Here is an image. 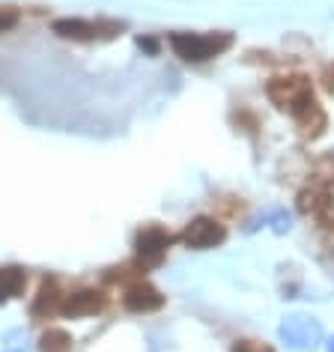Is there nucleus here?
<instances>
[{
    "mask_svg": "<svg viewBox=\"0 0 334 352\" xmlns=\"http://www.w3.org/2000/svg\"><path fill=\"white\" fill-rule=\"evenodd\" d=\"M298 209L316 218L322 227H334V186L313 179L307 188L298 191Z\"/></svg>",
    "mask_w": 334,
    "mask_h": 352,
    "instance_id": "nucleus-3",
    "label": "nucleus"
},
{
    "mask_svg": "<svg viewBox=\"0 0 334 352\" xmlns=\"http://www.w3.org/2000/svg\"><path fill=\"white\" fill-rule=\"evenodd\" d=\"M293 117H296L298 131H302L304 138H311V140L320 138L325 131V126H329V117H325V111L320 108V102H316V99H311L304 108H298Z\"/></svg>",
    "mask_w": 334,
    "mask_h": 352,
    "instance_id": "nucleus-9",
    "label": "nucleus"
},
{
    "mask_svg": "<svg viewBox=\"0 0 334 352\" xmlns=\"http://www.w3.org/2000/svg\"><path fill=\"white\" fill-rule=\"evenodd\" d=\"M233 352H271V349L263 346V343H257V340H239L233 346Z\"/></svg>",
    "mask_w": 334,
    "mask_h": 352,
    "instance_id": "nucleus-14",
    "label": "nucleus"
},
{
    "mask_svg": "<svg viewBox=\"0 0 334 352\" xmlns=\"http://www.w3.org/2000/svg\"><path fill=\"white\" fill-rule=\"evenodd\" d=\"M24 284H27L24 269L3 266V269H0V302H6V298H19L24 293Z\"/></svg>",
    "mask_w": 334,
    "mask_h": 352,
    "instance_id": "nucleus-11",
    "label": "nucleus"
},
{
    "mask_svg": "<svg viewBox=\"0 0 334 352\" xmlns=\"http://www.w3.org/2000/svg\"><path fill=\"white\" fill-rule=\"evenodd\" d=\"M322 87H325V90H329V93L334 96V63L325 66V72H322Z\"/></svg>",
    "mask_w": 334,
    "mask_h": 352,
    "instance_id": "nucleus-15",
    "label": "nucleus"
},
{
    "mask_svg": "<svg viewBox=\"0 0 334 352\" xmlns=\"http://www.w3.org/2000/svg\"><path fill=\"white\" fill-rule=\"evenodd\" d=\"M104 305H108V296L102 293V289H75V293L63 296V302H60V314L69 316V320H84V316H96L99 311H104Z\"/></svg>",
    "mask_w": 334,
    "mask_h": 352,
    "instance_id": "nucleus-7",
    "label": "nucleus"
},
{
    "mask_svg": "<svg viewBox=\"0 0 334 352\" xmlns=\"http://www.w3.org/2000/svg\"><path fill=\"white\" fill-rule=\"evenodd\" d=\"M60 302H63V296H60L57 284H54V280H45V284L39 287L36 298H33L30 314L36 316V320H45V316H51V314H57V311H60Z\"/></svg>",
    "mask_w": 334,
    "mask_h": 352,
    "instance_id": "nucleus-10",
    "label": "nucleus"
},
{
    "mask_svg": "<svg viewBox=\"0 0 334 352\" xmlns=\"http://www.w3.org/2000/svg\"><path fill=\"white\" fill-rule=\"evenodd\" d=\"M122 305H126V311H131V314H153L164 305V296L158 293L153 284H146V280L140 278V280H135V284L126 287Z\"/></svg>",
    "mask_w": 334,
    "mask_h": 352,
    "instance_id": "nucleus-8",
    "label": "nucleus"
},
{
    "mask_svg": "<svg viewBox=\"0 0 334 352\" xmlns=\"http://www.w3.org/2000/svg\"><path fill=\"white\" fill-rule=\"evenodd\" d=\"M266 96L271 99L275 108L296 113L298 108H304V104L313 99V84L307 75H278L269 81Z\"/></svg>",
    "mask_w": 334,
    "mask_h": 352,
    "instance_id": "nucleus-2",
    "label": "nucleus"
},
{
    "mask_svg": "<svg viewBox=\"0 0 334 352\" xmlns=\"http://www.w3.org/2000/svg\"><path fill=\"white\" fill-rule=\"evenodd\" d=\"M135 248H137V269H149V266H158L164 260V251L170 248V233L162 230V227H144L135 239Z\"/></svg>",
    "mask_w": 334,
    "mask_h": 352,
    "instance_id": "nucleus-5",
    "label": "nucleus"
},
{
    "mask_svg": "<svg viewBox=\"0 0 334 352\" xmlns=\"http://www.w3.org/2000/svg\"><path fill=\"white\" fill-rule=\"evenodd\" d=\"M39 352H72V334L66 329H48L39 338Z\"/></svg>",
    "mask_w": 334,
    "mask_h": 352,
    "instance_id": "nucleus-12",
    "label": "nucleus"
},
{
    "mask_svg": "<svg viewBox=\"0 0 334 352\" xmlns=\"http://www.w3.org/2000/svg\"><path fill=\"white\" fill-rule=\"evenodd\" d=\"M179 239L188 245V248H215V245H221L227 239V230L221 221H215V218H206L200 215L194 218V221L186 224V230L179 233Z\"/></svg>",
    "mask_w": 334,
    "mask_h": 352,
    "instance_id": "nucleus-6",
    "label": "nucleus"
},
{
    "mask_svg": "<svg viewBox=\"0 0 334 352\" xmlns=\"http://www.w3.org/2000/svg\"><path fill=\"white\" fill-rule=\"evenodd\" d=\"M233 45L230 33H173L170 48L177 51V57L188 60V63H203L218 54H224Z\"/></svg>",
    "mask_w": 334,
    "mask_h": 352,
    "instance_id": "nucleus-1",
    "label": "nucleus"
},
{
    "mask_svg": "<svg viewBox=\"0 0 334 352\" xmlns=\"http://www.w3.org/2000/svg\"><path fill=\"white\" fill-rule=\"evenodd\" d=\"M15 24H19V12H15L12 6H0V33L15 28Z\"/></svg>",
    "mask_w": 334,
    "mask_h": 352,
    "instance_id": "nucleus-13",
    "label": "nucleus"
},
{
    "mask_svg": "<svg viewBox=\"0 0 334 352\" xmlns=\"http://www.w3.org/2000/svg\"><path fill=\"white\" fill-rule=\"evenodd\" d=\"M137 45L140 48H146V51H155L158 45H155V39H137Z\"/></svg>",
    "mask_w": 334,
    "mask_h": 352,
    "instance_id": "nucleus-16",
    "label": "nucleus"
},
{
    "mask_svg": "<svg viewBox=\"0 0 334 352\" xmlns=\"http://www.w3.org/2000/svg\"><path fill=\"white\" fill-rule=\"evenodd\" d=\"M122 30L120 21H87V19H60L54 21V33L63 39L93 42V39H111Z\"/></svg>",
    "mask_w": 334,
    "mask_h": 352,
    "instance_id": "nucleus-4",
    "label": "nucleus"
}]
</instances>
